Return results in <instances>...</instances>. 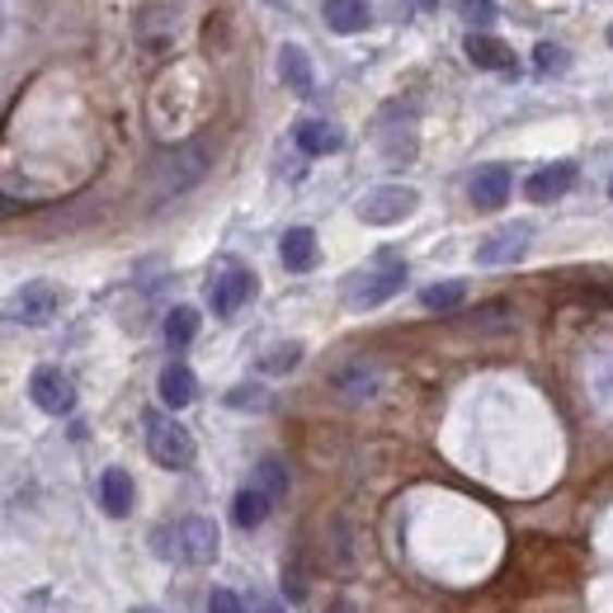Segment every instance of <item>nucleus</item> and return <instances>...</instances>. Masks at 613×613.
<instances>
[{
    "mask_svg": "<svg viewBox=\"0 0 613 613\" xmlns=\"http://www.w3.org/2000/svg\"><path fill=\"white\" fill-rule=\"evenodd\" d=\"M147 453L170 473H184V467L194 463V434L184 430L175 416H161V410H151L147 416Z\"/></svg>",
    "mask_w": 613,
    "mask_h": 613,
    "instance_id": "20e7f679",
    "label": "nucleus"
},
{
    "mask_svg": "<svg viewBox=\"0 0 613 613\" xmlns=\"http://www.w3.org/2000/svg\"><path fill=\"white\" fill-rule=\"evenodd\" d=\"M279 76L293 95H311L317 90V71H311V57L297 48V42H283L279 48Z\"/></svg>",
    "mask_w": 613,
    "mask_h": 613,
    "instance_id": "4468645a",
    "label": "nucleus"
},
{
    "mask_svg": "<svg viewBox=\"0 0 613 613\" xmlns=\"http://www.w3.org/2000/svg\"><path fill=\"white\" fill-rule=\"evenodd\" d=\"M510 184H515V180H510V165H481L473 175V189H467V194H473L477 208L495 212L510 198Z\"/></svg>",
    "mask_w": 613,
    "mask_h": 613,
    "instance_id": "ddd939ff",
    "label": "nucleus"
},
{
    "mask_svg": "<svg viewBox=\"0 0 613 613\" xmlns=\"http://www.w3.org/2000/svg\"><path fill=\"white\" fill-rule=\"evenodd\" d=\"M204 613H246V604H241V600H236V590H222V586H218V590H212V594H208V604H204Z\"/></svg>",
    "mask_w": 613,
    "mask_h": 613,
    "instance_id": "a878e982",
    "label": "nucleus"
},
{
    "mask_svg": "<svg viewBox=\"0 0 613 613\" xmlns=\"http://www.w3.org/2000/svg\"><path fill=\"white\" fill-rule=\"evenodd\" d=\"M321 14L335 34H364L368 20H373V14H368V0H326Z\"/></svg>",
    "mask_w": 613,
    "mask_h": 613,
    "instance_id": "a211bd4d",
    "label": "nucleus"
},
{
    "mask_svg": "<svg viewBox=\"0 0 613 613\" xmlns=\"http://www.w3.org/2000/svg\"><path fill=\"white\" fill-rule=\"evenodd\" d=\"M226 406H236V410H246V406L260 410V406H265V392H260V388H236L232 396H226Z\"/></svg>",
    "mask_w": 613,
    "mask_h": 613,
    "instance_id": "bb28decb",
    "label": "nucleus"
},
{
    "mask_svg": "<svg viewBox=\"0 0 613 613\" xmlns=\"http://www.w3.org/2000/svg\"><path fill=\"white\" fill-rule=\"evenodd\" d=\"M194 335H198V311L194 307H175V311H170V317H165V345L184 350Z\"/></svg>",
    "mask_w": 613,
    "mask_h": 613,
    "instance_id": "412c9836",
    "label": "nucleus"
},
{
    "mask_svg": "<svg viewBox=\"0 0 613 613\" xmlns=\"http://www.w3.org/2000/svg\"><path fill=\"white\" fill-rule=\"evenodd\" d=\"M458 10H463V20L473 24V28H491L495 20H501L495 0H458Z\"/></svg>",
    "mask_w": 613,
    "mask_h": 613,
    "instance_id": "5701e85b",
    "label": "nucleus"
},
{
    "mask_svg": "<svg viewBox=\"0 0 613 613\" xmlns=\"http://www.w3.org/2000/svg\"><path fill=\"white\" fill-rule=\"evenodd\" d=\"M255 487H260L269 501H283V495H289V467H283L274 453H269V458L255 463Z\"/></svg>",
    "mask_w": 613,
    "mask_h": 613,
    "instance_id": "aec40b11",
    "label": "nucleus"
},
{
    "mask_svg": "<svg viewBox=\"0 0 613 613\" xmlns=\"http://www.w3.org/2000/svg\"><path fill=\"white\" fill-rule=\"evenodd\" d=\"M416 208H420V194L410 184H378V189H368L359 198V222L392 226V222H406Z\"/></svg>",
    "mask_w": 613,
    "mask_h": 613,
    "instance_id": "39448f33",
    "label": "nucleus"
},
{
    "mask_svg": "<svg viewBox=\"0 0 613 613\" xmlns=\"http://www.w3.org/2000/svg\"><path fill=\"white\" fill-rule=\"evenodd\" d=\"M250 293H255V274L246 265H232V260H226L208 283V303L218 317H236V311L250 303Z\"/></svg>",
    "mask_w": 613,
    "mask_h": 613,
    "instance_id": "423d86ee",
    "label": "nucleus"
},
{
    "mask_svg": "<svg viewBox=\"0 0 613 613\" xmlns=\"http://www.w3.org/2000/svg\"><path fill=\"white\" fill-rule=\"evenodd\" d=\"M151 175H156V198L184 194L189 184H198L208 175V147H204V142H184V147L165 151L161 161L151 165Z\"/></svg>",
    "mask_w": 613,
    "mask_h": 613,
    "instance_id": "7ed1b4c3",
    "label": "nucleus"
},
{
    "mask_svg": "<svg viewBox=\"0 0 613 613\" xmlns=\"http://www.w3.org/2000/svg\"><path fill=\"white\" fill-rule=\"evenodd\" d=\"M609 48H613V24H609Z\"/></svg>",
    "mask_w": 613,
    "mask_h": 613,
    "instance_id": "c85d7f7f",
    "label": "nucleus"
},
{
    "mask_svg": "<svg viewBox=\"0 0 613 613\" xmlns=\"http://www.w3.org/2000/svg\"><path fill=\"white\" fill-rule=\"evenodd\" d=\"M255 613H279V609L269 604V600H255Z\"/></svg>",
    "mask_w": 613,
    "mask_h": 613,
    "instance_id": "cd10ccee",
    "label": "nucleus"
},
{
    "mask_svg": "<svg viewBox=\"0 0 613 613\" xmlns=\"http://www.w3.org/2000/svg\"><path fill=\"white\" fill-rule=\"evenodd\" d=\"M133 613H156V609H133Z\"/></svg>",
    "mask_w": 613,
    "mask_h": 613,
    "instance_id": "c756f323",
    "label": "nucleus"
},
{
    "mask_svg": "<svg viewBox=\"0 0 613 613\" xmlns=\"http://www.w3.org/2000/svg\"><path fill=\"white\" fill-rule=\"evenodd\" d=\"M609 194H613V180H609Z\"/></svg>",
    "mask_w": 613,
    "mask_h": 613,
    "instance_id": "7c9ffc66",
    "label": "nucleus"
},
{
    "mask_svg": "<svg viewBox=\"0 0 613 613\" xmlns=\"http://www.w3.org/2000/svg\"><path fill=\"white\" fill-rule=\"evenodd\" d=\"M529 241H534V226L529 222H510L501 226V232H491L487 241L477 246V265H515L524 250H529Z\"/></svg>",
    "mask_w": 613,
    "mask_h": 613,
    "instance_id": "1a4fd4ad",
    "label": "nucleus"
},
{
    "mask_svg": "<svg viewBox=\"0 0 613 613\" xmlns=\"http://www.w3.org/2000/svg\"><path fill=\"white\" fill-rule=\"evenodd\" d=\"M534 66L543 71V76H548V71H562V66H566V52L557 48V42H538V52H534Z\"/></svg>",
    "mask_w": 613,
    "mask_h": 613,
    "instance_id": "393cba45",
    "label": "nucleus"
},
{
    "mask_svg": "<svg viewBox=\"0 0 613 613\" xmlns=\"http://www.w3.org/2000/svg\"><path fill=\"white\" fill-rule=\"evenodd\" d=\"M218 543H222L218 524L204 519V515H184L175 529L156 534V548H165L161 557H184L189 566H208L212 557H218Z\"/></svg>",
    "mask_w": 613,
    "mask_h": 613,
    "instance_id": "f257e3e1",
    "label": "nucleus"
},
{
    "mask_svg": "<svg viewBox=\"0 0 613 613\" xmlns=\"http://www.w3.org/2000/svg\"><path fill=\"white\" fill-rule=\"evenodd\" d=\"M467 62L481 66V71H510L515 66V52L491 34H467Z\"/></svg>",
    "mask_w": 613,
    "mask_h": 613,
    "instance_id": "f3484780",
    "label": "nucleus"
},
{
    "mask_svg": "<svg viewBox=\"0 0 613 613\" xmlns=\"http://www.w3.org/2000/svg\"><path fill=\"white\" fill-rule=\"evenodd\" d=\"M467 297V283L463 279H444V283H430V289L420 293V303L430 311H453Z\"/></svg>",
    "mask_w": 613,
    "mask_h": 613,
    "instance_id": "4be33fe9",
    "label": "nucleus"
},
{
    "mask_svg": "<svg viewBox=\"0 0 613 613\" xmlns=\"http://www.w3.org/2000/svg\"><path fill=\"white\" fill-rule=\"evenodd\" d=\"M297 151L303 156H331L345 147V133H340L335 123H326V119H307V123H297Z\"/></svg>",
    "mask_w": 613,
    "mask_h": 613,
    "instance_id": "dca6fc26",
    "label": "nucleus"
},
{
    "mask_svg": "<svg viewBox=\"0 0 613 613\" xmlns=\"http://www.w3.org/2000/svg\"><path fill=\"white\" fill-rule=\"evenodd\" d=\"M269 495L260 487H246V491H236V501H232V519L241 524V529H260L265 515H269Z\"/></svg>",
    "mask_w": 613,
    "mask_h": 613,
    "instance_id": "6ab92c4d",
    "label": "nucleus"
},
{
    "mask_svg": "<svg viewBox=\"0 0 613 613\" xmlns=\"http://www.w3.org/2000/svg\"><path fill=\"white\" fill-rule=\"evenodd\" d=\"M297 359H303V345H274L260 359L265 373H289V368H297Z\"/></svg>",
    "mask_w": 613,
    "mask_h": 613,
    "instance_id": "b1692460",
    "label": "nucleus"
},
{
    "mask_svg": "<svg viewBox=\"0 0 613 613\" xmlns=\"http://www.w3.org/2000/svg\"><path fill=\"white\" fill-rule=\"evenodd\" d=\"M133 501H137L133 477H127L123 467H109V473L99 477V505H105V515L109 519H127L133 515Z\"/></svg>",
    "mask_w": 613,
    "mask_h": 613,
    "instance_id": "9b49d317",
    "label": "nucleus"
},
{
    "mask_svg": "<svg viewBox=\"0 0 613 613\" xmlns=\"http://www.w3.org/2000/svg\"><path fill=\"white\" fill-rule=\"evenodd\" d=\"M279 260L289 274H307V269L317 265V232H311V226H289L279 241Z\"/></svg>",
    "mask_w": 613,
    "mask_h": 613,
    "instance_id": "f8f14e48",
    "label": "nucleus"
},
{
    "mask_svg": "<svg viewBox=\"0 0 613 613\" xmlns=\"http://www.w3.org/2000/svg\"><path fill=\"white\" fill-rule=\"evenodd\" d=\"M57 307H62V293H57L52 283L34 279V283H24V289L10 297V321L14 326H48L57 317Z\"/></svg>",
    "mask_w": 613,
    "mask_h": 613,
    "instance_id": "0eeeda50",
    "label": "nucleus"
},
{
    "mask_svg": "<svg viewBox=\"0 0 613 613\" xmlns=\"http://www.w3.org/2000/svg\"><path fill=\"white\" fill-rule=\"evenodd\" d=\"M28 396H34V406L48 410V416H71V406H76V388H71V378L62 368H34Z\"/></svg>",
    "mask_w": 613,
    "mask_h": 613,
    "instance_id": "6e6552de",
    "label": "nucleus"
},
{
    "mask_svg": "<svg viewBox=\"0 0 613 613\" xmlns=\"http://www.w3.org/2000/svg\"><path fill=\"white\" fill-rule=\"evenodd\" d=\"M156 392H161V402L170 410H184V406H194V396H198V378L189 373V364H165Z\"/></svg>",
    "mask_w": 613,
    "mask_h": 613,
    "instance_id": "2eb2a0df",
    "label": "nucleus"
},
{
    "mask_svg": "<svg viewBox=\"0 0 613 613\" xmlns=\"http://www.w3.org/2000/svg\"><path fill=\"white\" fill-rule=\"evenodd\" d=\"M402 283H406V265L396 260V255H378L368 269H359V274L345 279V303L359 307V311L382 307L388 297L402 293Z\"/></svg>",
    "mask_w": 613,
    "mask_h": 613,
    "instance_id": "f03ea898",
    "label": "nucleus"
},
{
    "mask_svg": "<svg viewBox=\"0 0 613 613\" xmlns=\"http://www.w3.org/2000/svg\"><path fill=\"white\" fill-rule=\"evenodd\" d=\"M572 184H576V165L572 161H552L543 170H534L529 184H524V194H529L534 204H552V198H562Z\"/></svg>",
    "mask_w": 613,
    "mask_h": 613,
    "instance_id": "9d476101",
    "label": "nucleus"
}]
</instances>
